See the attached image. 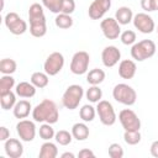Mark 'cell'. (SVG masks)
I'll list each match as a JSON object with an SVG mask.
<instances>
[{"label":"cell","mask_w":158,"mask_h":158,"mask_svg":"<svg viewBox=\"0 0 158 158\" xmlns=\"http://www.w3.org/2000/svg\"><path fill=\"white\" fill-rule=\"evenodd\" d=\"M95 115H96V107L89 104L83 105L81 109L79 110V116L84 122H91L95 118Z\"/></svg>","instance_id":"27"},{"label":"cell","mask_w":158,"mask_h":158,"mask_svg":"<svg viewBox=\"0 0 158 158\" xmlns=\"http://www.w3.org/2000/svg\"><path fill=\"white\" fill-rule=\"evenodd\" d=\"M6 28L12 33V35H23L27 31V22L20 17L17 12H7L4 19Z\"/></svg>","instance_id":"8"},{"label":"cell","mask_w":158,"mask_h":158,"mask_svg":"<svg viewBox=\"0 0 158 158\" xmlns=\"http://www.w3.org/2000/svg\"><path fill=\"white\" fill-rule=\"evenodd\" d=\"M112 96L117 102H120L122 105H126V106L133 105L137 100L136 90L132 86H130L128 84H125V83H120V84H116L114 86Z\"/></svg>","instance_id":"3"},{"label":"cell","mask_w":158,"mask_h":158,"mask_svg":"<svg viewBox=\"0 0 158 158\" xmlns=\"http://www.w3.org/2000/svg\"><path fill=\"white\" fill-rule=\"evenodd\" d=\"M107 152L111 158H122L123 157V148L118 143H111L109 146Z\"/></svg>","instance_id":"37"},{"label":"cell","mask_w":158,"mask_h":158,"mask_svg":"<svg viewBox=\"0 0 158 158\" xmlns=\"http://www.w3.org/2000/svg\"><path fill=\"white\" fill-rule=\"evenodd\" d=\"M78 157H79V158H89V157H95V154H94L93 151H90V149H88V148H84V149H81V151L78 153Z\"/></svg>","instance_id":"41"},{"label":"cell","mask_w":158,"mask_h":158,"mask_svg":"<svg viewBox=\"0 0 158 158\" xmlns=\"http://www.w3.org/2000/svg\"><path fill=\"white\" fill-rule=\"evenodd\" d=\"M133 26L142 33H152L156 28L154 20L146 12H138L133 16Z\"/></svg>","instance_id":"11"},{"label":"cell","mask_w":158,"mask_h":158,"mask_svg":"<svg viewBox=\"0 0 158 158\" xmlns=\"http://www.w3.org/2000/svg\"><path fill=\"white\" fill-rule=\"evenodd\" d=\"M123 141L130 146H135L141 142V132L139 131H125Z\"/></svg>","instance_id":"35"},{"label":"cell","mask_w":158,"mask_h":158,"mask_svg":"<svg viewBox=\"0 0 158 158\" xmlns=\"http://www.w3.org/2000/svg\"><path fill=\"white\" fill-rule=\"evenodd\" d=\"M60 157H62V158H68V157H69V158H74L75 156H74V153H72V152H64Z\"/></svg>","instance_id":"43"},{"label":"cell","mask_w":158,"mask_h":158,"mask_svg":"<svg viewBox=\"0 0 158 158\" xmlns=\"http://www.w3.org/2000/svg\"><path fill=\"white\" fill-rule=\"evenodd\" d=\"M141 7L147 12L154 11V0H141Z\"/></svg>","instance_id":"39"},{"label":"cell","mask_w":158,"mask_h":158,"mask_svg":"<svg viewBox=\"0 0 158 158\" xmlns=\"http://www.w3.org/2000/svg\"><path fill=\"white\" fill-rule=\"evenodd\" d=\"M42 5L53 14H60L63 0H42Z\"/></svg>","instance_id":"34"},{"label":"cell","mask_w":158,"mask_h":158,"mask_svg":"<svg viewBox=\"0 0 158 158\" xmlns=\"http://www.w3.org/2000/svg\"><path fill=\"white\" fill-rule=\"evenodd\" d=\"M120 40H121V42H122L123 44L131 46V44H135V43H136L137 36H136V32H135V31H132V30H126V31L121 32Z\"/></svg>","instance_id":"36"},{"label":"cell","mask_w":158,"mask_h":158,"mask_svg":"<svg viewBox=\"0 0 158 158\" xmlns=\"http://www.w3.org/2000/svg\"><path fill=\"white\" fill-rule=\"evenodd\" d=\"M16 132L23 142H31L36 137V125L31 120L22 118L16 125Z\"/></svg>","instance_id":"10"},{"label":"cell","mask_w":158,"mask_h":158,"mask_svg":"<svg viewBox=\"0 0 158 158\" xmlns=\"http://www.w3.org/2000/svg\"><path fill=\"white\" fill-rule=\"evenodd\" d=\"M54 139H56V142H57L58 144H60V146H68V144L72 142V139H73V135H72V132H69V131L59 130V131L56 132Z\"/></svg>","instance_id":"33"},{"label":"cell","mask_w":158,"mask_h":158,"mask_svg":"<svg viewBox=\"0 0 158 158\" xmlns=\"http://www.w3.org/2000/svg\"><path fill=\"white\" fill-rule=\"evenodd\" d=\"M72 135L77 141H85L89 137V127L85 122H77L72 127Z\"/></svg>","instance_id":"21"},{"label":"cell","mask_w":158,"mask_h":158,"mask_svg":"<svg viewBox=\"0 0 158 158\" xmlns=\"http://www.w3.org/2000/svg\"><path fill=\"white\" fill-rule=\"evenodd\" d=\"M58 156V148L57 146L51 142V141H46L40 149V158H56Z\"/></svg>","instance_id":"22"},{"label":"cell","mask_w":158,"mask_h":158,"mask_svg":"<svg viewBox=\"0 0 158 158\" xmlns=\"http://www.w3.org/2000/svg\"><path fill=\"white\" fill-rule=\"evenodd\" d=\"M157 33H158V27H157Z\"/></svg>","instance_id":"45"},{"label":"cell","mask_w":158,"mask_h":158,"mask_svg":"<svg viewBox=\"0 0 158 158\" xmlns=\"http://www.w3.org/2000/svg\"><path fill=\"white\" fill-rule=\"evenodd\" d=\"M149 152H151V154H152L153 157L158 158V139L154 141V142H152L151 148H149Z\"/></svg>","instance_id":"42"},{"label":"cell","mask_w":158,"mask_h":158,"mask_svg":"<svg viewBox=\"0 0 158 158\" xmlns=\"http://www.w3.org/2000/svg\"><path fill=\"white\" fill-rule=\"evenodd\" d=\"M15 86V79L11 77V74H2L0 78V95L11 91V89Z\"/></svg>","instance_id":"29"},{"label":"cell","mask_w":158,"mask_h":158,"mask_svg":"<svg viewBox=\"0 0 158 158\" xmlns=\"http://www.w3.org/2000/svg\"><path fill=\"white\" fill-rule=\"evenodd\" d=\"M30 33L33 37H43L47 33V23H46V19L42 20H35V21H30Z\"/></svg>","instance_id":"19"},{"label":"cell","mask_w":158,"mask_h":158,"mask_svg":"<svg viewBox=\"0 0 158 158\" xmlns=\"http://www.w3.org/2000/svg\"><path fill=\"white\" fill-rule=\"evenodd\" d=\"M54 23L58 28L67 30V28H70L73 26V19L70 15L60 12V14H57V16L54 19Z\"/></svg>","instance_id":"26"},{"label":"cell","mask_w":158,"mask_h":158,"mask_svg":"<svg viewBox=\"0 0 158 158\" xmlns=\"http://www.w3.org/2000/svg\"><path fill=\"white\" fill-rule=\"evenodd\" d=\"M17 64L11 58H4L0 60V72L2 74H12L16 72Z\"/></svg>","instance_id":"31"},{"label":"cell","mask_w":158,"mask_h":158,"mask_svg":"<svg viewBox=\"0 0 158 158\" xmlns=\"http://www.w3.org/2000/svg\"><path fill=\"white\" fill-rule=\"evenodd\" d=\"M121 25L116 21L115 17H106L100 22V28L102 35L107 40H116L121 35Z\"/></svg>","instance_id":"12"},{"label":"cell","mask_w":158,"mask_h":158,"mask_svg":"<svg viewBox=\"0 0 158 158\" xmlns=\"http://www.w3.org/2000/svg\"><path fill=\"white\" fill-rule=\"evenodd\" d=\"M32 118L35 122L56 123L59 118V111L53 100L44 99L32 109Z\"/></svg>","instance_id":"1"},{"label":"cell","mask_w":158,"mask_h":158,"mask_svg":"<svg viewBox=\"0 0 158 158\" xmlns=\"http://www.w3.org/2000/svg\"><path fill=\"white\" fill-rule=\"evenodd\" d=\"M137 65L132 59H123L118 64V75L122 79H132L136 75Z\"/></svg>","instance_id":"16"},{"label":"cell","mask_w":158,"mask_h":158,"mask_svg":"<svg viewBox=\"0 0 158 158\" xmlns=\"http://www.w3.org/2000/svg\"><path fill=\"white\" fill-rule=\"evenodd\" d=\"M111 7V0H94L88 10V15L91 20H100Z\"/></svg>","instance_id":"13"},{"label":"cell","mask_w":158,"mask_h":158,"mask_svg":"<svg viewBox=\"0 0 158 158\" xmlns=\"http://www.w3.org/2000/svg\"><path fill=\"white\" fill-rule=\"evenodd\" d=\"M63 65H64L63 54L60 52H53L46 58L43 69L49 77H53V75H57L63 69Z\"/></svg>","instance_id":"9"},{"label":"cell","mask_w":158,"mask_h":158,"mask_svg":"<svg viewBox=\"0 0 158 158\" xmlns=\"http://www.w3.org/2000/svg\"><path fill=\"white\" fill-rule=\"evenodd\" d=\"M90 63V56L85 51H78L73 54L72 60H70V72L75 75H81L88 72Z\"/></svg>","instance_id":"5"},{"label":"cell","mask_w":158,"mask_h":158,"mask_svg":"<svg viewBox=\"0 0 158 158\" xmlns=\"http://www.w3.org/2000/svg\"><path fill=\"white\" fill-rule=\"evenodd\" d=\"M158 10V0H154V11Z\"/></svg>","instance_id":"44"},{"label":"cell","mask_w":158,"mask_h":158,"mask_svg":"<svg viewBox=\"0 0 158 158\" xmlns=\"http://www.w3.org/2000/svg\"><path fill=\"white\" fill-rule=\"evenodd\" d=\"M75 10V1L74 0H63V6H62V12L63 14H73Z\"/></svg>","instance_id":"38"},{"label":"cell","mask_w":158,"mask_h":158,"mask_svg":"<svg viewBox=\"0 0 158 158\" xmlns=\"http://www.w3.org/2000/svg\"><path fill=\"white\" fill-rule=\"evenodd\" d=\"M104 79H105V72L99 68H94L89 70V73L86 74V81L90 85H99L104 81Z\"/></svg>","instance_id":"24"},{"label":"cell","mask_w":158,"mask_h":158,"mask_svg":"<svg viewBox=\"0 0 158 158\" xmlns=\"http://www.w3.org/2000/svg\"><path fill=\"white\" fill-rule=\"evenodd\" d=\"M115 19L120 25H128L133 20V12L128 6H121L116 10Z\"/></svg>","instance_id":"20"},{"label":"cell","mask_w":158,"mask_h":158,"mask_svg":"<svg viewBox=\"0 0 158 158\" xmlns=\"http://www.w3.org/2000/svg\"><path fill=\"white\" fill-rule=\"evenodd\" d=\"M85 96L88 99V101L90 102H99L102 98V90L98 86V85H91L86 91H85Z\"/></svg>","instance_id":"30"},{"label":"cell","mask_w":158,"mask_h":158,"mask_svg":"<svg viewBox=\"0 0 158 158\" xmlns=\"http://www.w3.org/2000/svg\"><path fill=\"white\" fill-rule=\"evenodd\" d=\"M118 121L125 131H139L141 120L131 109H123L118 114Z\"/></svg>","instance_id":"7"},{"label":"cell","mask_w":158,"mask_h":158,"mask_svg":"<svg viewBox=\"0 0 158 158\" xmlns=\"http://www.w3.org/2000/svg\"><path fill=\"white\" fill-rule=\"evenodd\" d=\"M156 53V43L152 40H142L132 44L131 48V57L137 62H143Z\"/></svg>","instance_id":"2"},{"label":"cell","mask_w":158,"mask_h":158,"mask_svg":"<svg viewBox=\"0 0 158 158\" xmlns=\"http://www.w3.org/2000/svg\"><path fill=\"white\" fill-rule=\"evenodd\" d=\"M16 93H12V91H9V93H5V94H1L0 95V105H1V109L2 110H10V109H14L15 104H16Z\"/></svg>","instance_id":"25"},{"label":"cell","mask_w":158,"mask_h":158,"mask_svg":"<svg viewBox=\"0 0 158 158\" xmlns=\"http://www.w3.org/2000/svg\"><path fill=\"white\" fill-rule=\"evenodd\" d=\"M83 96H84L83 88L80 85H78V84H72L63 93L62 104L68 110H75L79 106Z\"/></svg>","instance_id":"4"},{"label":"cell","mask_w":158,"mask_h":158,"mask_svg":"<svg viewBox=\"0 0 158 158\" xmlns=\"http://www.w3.org/2000/svg\"><path fill=\"white\" fill-rule=\"evenodd\" d=\"M46 19L44 16V11H43V6L38 2H35L30 6L28 9V20L30 21H35V20H42Z\"/></svg>","instance_id":"28"},{"label":"cell","mask_w":158,"mask_h":158,"mask_svg":"<svg viewBox=\"0 0 158 158\" xmlns=\"http://www.w3.org/2000/svg\"><path fill=\"white\" fill-rule=\"evenodd\" d=\"M36 86L31 83V81H20L16 88H15V93L17 96L23 98V99H30L32 96H35L36 94Z\"/></svg>","instance_id":"17"},{"label":"cell","mask_w":158,"mask_h":158,"mask_svg":"<svg viewBox=\"0 0 158 158\" xmlns=\"http://www.w3.org/2000/svg\"><path fill=\"white\" fill-rule=\"evenodd\" d=\"M38 135L44 141H51L52 138H54V128L52 127L51 123H47V122H43L41 126H40V130H38Z\"/></svg>","instance_id":"32"},{"label":"cell","mask_w":158,"mask_h":158,"mask_svg":"<svg viewBox=\"0 0 158 158\" xmlns=\"http://www.w3.org/2000/svg\"><path fill=\"white\" fill-rule=\"evenodd\" d=\"M30 81L36 86V88H40V89H43L48 85L49 83V79H48V74L46 72H35L32 73L31 78H30Z\"/></svg>","instance_id":"23"},{"label":"cell","mask_w":158,"mask_h":158,"mask_svg":"<svg viewBox=\"0 0 158 158\" xmlns=\"http://www.w3.org/2000/svg\"><path fill=\"white\" fill-rule=\"evenodd\" d=\"M4 149L6 156L10 158H20L23 154V146L16 138H7L5 141Z\"/></svg>","instance_id":"15"},{"label":"cell","mask_w":158,"mask_h":158,"mask_svg":"<svg viewBox=\"0 0 158 158\" xmlns=\"http://www.w3.org/2000/svg\"><path fill=\"white\" fill-rule=\"evenodd\" d=\"M121 59V52L115 46H106L101 52V60L106 68L115 67Z\"/></svg>","instance_id":"14"},{"label":"cell","mask_w":158,"mask_h":158,"mask_svg":"<svg viewBox=\"0 0 158 158\" xmlns=\"http://www.w3.org/2000/svg\"><path fill=\"white\" fill-rule=\"evenodd\" d=\"M32 111V105L28 100H20L15 104L14 109H12V112H14V116L19 120H22V118H26L30 112Z\"/></svg>","instance_id":"18"},{"label":"cell","mask_w":158,"mask_h":158,"mask_svg":"<svg viewBox=\"0 0 158 158\" xmlns=\"http://www.w3.org/2000/svg\"><path fill=\"white\" fill-rule=\"evenodd\" d=\"M96 114L99 115V118L102 125L105 126H112L116 122V112L112 106V104L107 100H100L96 105Z\"/></svg>","instance_id":"6"},{"label":"cell","mask_w":158,"mask_h":158,"mask_svg":"<svg viewBox=\"0 0 158 158\" xmlns=\"http://www.w3.org/2000/svg\"><path fill=\"white\" fill-rule=\"evenodd\" d=\"M7 138H10V131L5 126H1L0 127V141L5 142Z\"/></svg>","instance_id":"40"}]
</instances>
